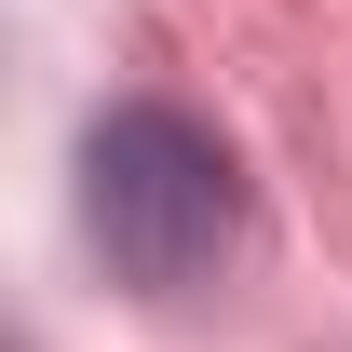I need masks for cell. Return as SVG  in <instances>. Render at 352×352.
<instances>
[{
    "mask_svg": "<svg viewBox=\"0 0 352 352\" xmlns=\"http://www.w3.org/2000/svg\"><path fill=\"white\" fill-rule=\"evenodd\" d=\"M82 230L109 285L135 298H204L230 258H244V163L204 109L176 95H122L82 122Z\"/></svg>",
    "mask_w": 352,
    "mask_h": 352,
    "instance_id": "1",
    "label": "cell"
}]
</instances>
